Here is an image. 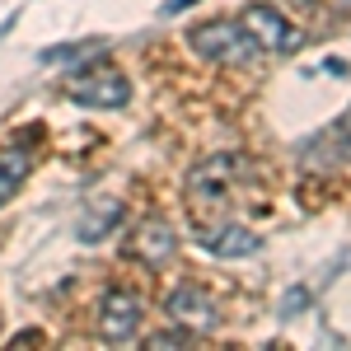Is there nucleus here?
I'll use <instances>...</instances> for the list:
<instances>
[{"instance_id": "obj_1", "label": "nucleus", "mask_w": 351, "mask_h": 351, "mask_svg": "<svg viewBox=\"0 0 351 351\" xmlns=\"http://www.w3.org/2000/svg\"><path fill=\"white\" fill-rule=\"evenodd\" d=\"M239 178H243V155H211V160L192 164V173H188L192 211H225L234 202Z\"/></svg>"}, {"instance_id": "obj_2", "label": "nucleus", "mask_w": 351, "mask_h": 351, "mask_svg": "<svg viewBox=\"0 0 351 351\" xmlns=\"http://www.w3.org/2000/svg\"><path fill=\"white\" fill-rule=\"evenodd\" d=\"M188 47L216 66H248L258 56V43L248 38V28L239 19H211V24L188 28Z\"/></svg>"}, {"instance_id": "obj_3", "label": "nucleus", "mask_w": 351, "mask_h": 351, "mask_svg": "<svg viewBox=\"0 0 351 351\" xmlns=\"http://www.w3.org/2000/svg\"><path fill=\"white\" fill-rule=\"evenodd\" d=\"M66 94H71L75 104H84V108H127V104H132V84H127V75L112 71V66H99V61L84 66L80 75H71Z\"/></svg>"}, {"instance_id": "obj_4", "label": "nucleus", "mask_w": 351, "mask_h": 351, "mask_svg": "<svg viewBox=\"0 0 351 351\" xmlns=\"http://www.w3.org/2000/svg\"><path fill=\"white\" fill-rule=\"evenodd\" d=\"M141 319H145V309H141V295L136 291L112 286V291L99 295V337L104 342H132Z\"/></svg>"}, {"instance_id": "obj_5", "label": "nucleus", "mask_w": 351, "mask_h": 351, "mask_svg": "<svg viewBox=\"0 0 351 351\" xmlns=\"http://www.w3.org/2000/svg\"><path fill=\"white\" fill-rule=\"evenodd\" d=\"M239 24L248 28V38L258 43V52H295L300 47V28L281 14V10H271V5H243Z\"/></svg>"}, {"instance_id": "obj_6", "label": "nucleus", "mask_w": 351, "mask_h": 351, "mask_svg": "<svg viewBox=\"0 0 351 351\" xmlns=\"http://www.w3.org/2000/svg\"><path fill=\"white\" fill-rule=\"evenodd\" d=\"M164 314H169V324L188 328L192 337H197V332H211V328L220 324L216 300L206 295L202 286H192V281H183V286H173V291H169V300H164Z\"/></svg>"}, {"instance_id": "obj_7", "label": "nucleus", "mask_w": 351, "mask_h": 351, "mask_svg": "<svg viewBox=\"0 0 351 351\" xmlns=\"http://www.w3.org/2000/svg\"><path fill=\"white\" fill-rule=\"evenodd\" d=\"M173 253H178V234H173V225L164 216H150L145 225H136V234H132V258L136 263L164 267Z\"/></svg>"}, {"instance_id": "obj_8", "label": "nucleus", "mask_w": 351, "mask_h": 351, "mask_svg": "<svg viewBox=\"0 0 351 351\" xmlns=\"http://www.w3.org/2000/svg\"><path fill=\"white\" fill-rule=\"evenodd\" d=\"M122 216H127V206L117 197H89L80 220H75V234H80V243H104L122 225Z\"/></svg>"}, {"instance_id": "obj_9", "label": "nucleus", "mask_w": 351, "mask_h": 351, "mask_svg": "<svg viewBox=\"0 0 351 351\" xmlns=\"http://www.w3.org/2000/svg\"><path fill=\"white\" fill-rule=\"evenodd\" d=\"M202 248L216 258H253L263 248V239L248 225H211V230H202Z\"/></svg>"}, {"instance_id": "obj_10", "label": "nucleus", "mask_w": 351, "mask_h": 351, "mask_svg": "<svg viewBox=\"0 0 351 351\" xmlns=\"http://www.w3.org/2000/svg\"><path fill=\"white\" fill-rule=\"evenodd\" d=\"M24 173H28V160H24V155H0V202L19 188V178H24Z\"/></svg>"}, {"instance_id": "obj_11", "label": "nucleus", "mask_w": 351, "mask_h": 351, "mask_svg": "<svg viewBox=\"0 0 351 351\" xmlns=\"http://www.w3.org/2000/svg\"><path fill=\"white\" fill-rule=\"evenodd\" d=\"M178 347H192V332H188V328H173V332H150V337H145V351H178Z\"/></svg>"}, {"instance_id": "obj_12", "label": "nucleus", "mask_w": 351, "mask_h": 351, "mask_svg": "<svg viewBox=\"0 0 351 351\" xmlns=\"http://www.w3.org/2000/svg\"><path fill=\"white\" fill-rule=\"evenodd\" d=\"M99 43H75V47H66V52H47L43 61H75V56H94Z\"/></svg>"}]
</instances>
